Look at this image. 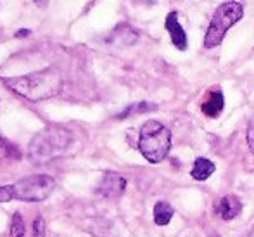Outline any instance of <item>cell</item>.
<instances>
[{"label": "cell", "instance_id": "6da1fadb", "mask_svg": "<svg viewBox=\"0 0 254 237\" xmlns=\"http://www.w3.org/2000/svg\"><path fill=\"white\" fill-rule=\"evenodd\" d=\"M2 81L7 88H10L17 95L24 97V99L31 100V102L47 100L51 97H56L63 90L64 85L61 73L57 70H54V68L33 71V73L23 75V77L2 78Z\"/></svg>", "mask_w": 254, "mask_h": 237}, {"label": "cell", "instance_id": "7a4b0ae2", "mask_svg": "<svg viewBox=\"0 0 254 237\" xmlns=\"http://www.w3.org/2000/svg\"><path fill=\"white\" fill-rule=\"evenodd\" d=\"M71 142H73V135L69 130L61 127H47L31 139L28 156L31 163L45 164L63 156L69 149Z\"/></svg>", "mask_w": 254, "mask_h": 237}, {"label": "cell", "instance_id": "3957f363", "mask_svg": "<svg viewBox=\"0 0 254 237\" xmlns=\"http://www.w3.org/2000/svg\"><path fill=\"white\" fill-rule=\"evenodd\" d=\"M138 149L149 163H161L171 149V132L156 120L145 121L138 135Z\"/></svg>", "mask_w": 254, "mask_h": 237}, {"label": "cell", "instance_id": "277c9868", "mask_svg": "<svg viewBox=\"0 0 254 237\" xmlns=\"http://www.w3.org/2000/svg\"><path fill=\"white\" fill-rule=\"evenodd\" d=\"M244 16V9L239 2H227L221 3L220 7L214 12L213 19L209 23V28L206 31V37H204V47L213 49L223 42L227 31L234 26L235 23L242 19Z\"/></svg>", "mask_w": 254, "mask_h": 237}, {"label": "cell", "instance_id": "5b68a950", "mask_svg": "<svg viewBox=\"0 0 254 237\" xmlns=\"http://www.w3.org/2000/svg\"><path fill=\"white\" fill-rule=\"evenodd\" d=\"M56 182L49 175H30L16 184H12L14 199L26 201V203H38V201L47 199L52 194Z\"/></svg>", "mask_w": 254, "mask_h": 237}, {"label": "cell", "instance_id": "8992f818", "mask_svg": "<svg viewBox=\"0 0 254 237\" xmlns=\"http://www.w3.org/2000/svg\"><path fill=\"white\" fill-rule=\"evenodd\" d=\"M125 189H127L125 177H121L120 173H114V171H107L102 177L97 190L102 197H120L125 192Z\"/></svg>", "mask_w": 254, "mask_h": 237}, {"label": "cell", "instance_id": "52a82bcc", "mask_svg": "<svg viewBox=\"0 0 254 237\" xmlns=\"http://www.w3.org/2000/svg\"><path fill=\"white\" fill-rule=\"evenodd\" d=\"M164 26H166L168 33H170L171 37V42H173V45L177 47L178 50H185L189 45L187 42V33H185V30L182 28L180 21H178V12H170L166 16V23H164Z\"/></svg>", "mask_w": 254, "mask_h": 237}, {"label": "cell", "instance_id": "ba28073f", "mask_svg": "<svg viewBox=\"0 0 254 237\" xmlns=\"http://www.w3.org/2000/svg\"><path fill=\"white\" fill-rule=\"evenodd\" d=\"M242 211V203L239 201L237 196H223L220 199V203L216 204V215L223 220H232Z\"/></svg>", "mask_w": 254, "mask_h": 237}, {"label": "cell", "instance_id": "9c48e42d", "mask_svg": "<svg viewBox=\"0 0 254 237\" xmlns=\"http://www.w3.org/2000/svg\"><path fill=\"white\" fill-rule=\"evenodd\" d=\"M225 106V99L221 92H211L209 97L202 102V113L209 118H216L221 114Z\"/></svg>", "mask_w": 254, "mask_h": 237}, {"label": "cell", "instance_id": "30bf717a", "mask_svg": "<svg viewBox=\"0 0 254 237\" xmlns=\"http://www.w3.org/2000/svg\"><path fill=\"white\" fill-rule=\"evenodd\" d=\"M213 173H214V163H211L209 159H206V158H197V159L194 161V166H192V171H190L192 178H195V180H199V182H204Z\"/></svg>", "mask_w": 254, "mask_h": 237}, {"label": "cell", "instance_id": "8fae6325", "mask_svg": "<svg viewBox=\"0 0 254 237\" xmlns=\"http://www.w3.org/2000/svg\"><path fill=\"white\" fill-rule=\"evenodd\" d=\"M173 208L170 206L168 203H164V201H159V203H156V206H154V222H156V225H159V227H164V225L170 224V220L173 218Z\"/></svg>", "mask_w": 254, "mask_h": 237}, {"label": "cell", "instance_id": "7c38bea8", "mask_svg": "<svg viewBox=\"0 0 254 237\" xmlns=\"http://www.w3.org/2000/svg\"><path fill=\"white\" fill-rule=\"evenodd\" d=\"M26 227H24V218L21 217V213H14L12 220H10V237H24Z\"/></svg>", "mask_w": 254, "mask_h": 237}, {"label": "cell", "instance_id": "4fadbf2b", "mask_svg": "<svg viewBox=\"0 0 254 237\" xmlns=\"http://www.w3.org/2000/svg\"><path fill=\"white\" fill-rule=\"evenodd\" d=\"M152 109H156V106H152V104H147V102L133 104V106L128 107L125 113H121L120 118H127V116H130L131 113H144V111H152Z\"/></svg>", "mask_w": 254, "mask_h": 237}, {"label": "cell", "instance_id": "5bb4252c", "mask_svg": "<svg viewBox=\"0 0 254 237\" xmlns=\"http://www.w3.org/2000/svg\"><path fill=\"white\" fill-rule=\"evenodd\" d=\"M33 237H45V222L42 217H37L33 222Z\"/></svg>", "mask_w": 254, "mask_h": 237}, {"label": "cell", "instance_id": "9a60e30c", "mask_svg": "<svg viewBox=\"0 0 254 237\" xmlns=\"http://www.w3.org/2000/svg\"><path fill=\"white\" fill-rule=\"evenodd\" d=\"M10 199H14L12 185H0V203H7Z\"/></svg>", "mask_w": 254, "mask_h": 237}, {"label": "cell", "instance_id": "2e32d148", "mask_svg": "<svg viewBox=\"0 0 254 237\" xmlns=\"http://www.w3.org/2000/svg\"><path fill=\"white\" fill-rule=\"evenodd\" d=\"M248 144H249V147H251V151L254 153V118L251 120L249 128H248Z\"/></svg>", "mask_w": 254, "mask_h": 237}, {"label": "cell", "instance_id": "e0dca14e", "mask_svg": "<svg viewBox=\"0 0 254 237\" xmlns=\"http://www.w3.org/2000/svg\"><path fill=\"white\" fill-rule=\"evenodd\" d=\"M28 35H30V30H19L16 33V37L17 38H23V37H28Z\"/></svg>", "mask_w": 254, "mask_h": 237}, {"label": "cell", "instance_id": "ac0fdd59", "mask_svg": "<svg viewBox=\"0 0 254 237\" xmlns=\"http://www.w3.org/2000/svg\"><path fill=\"white\" fill-rule=\"evenodd\" d=\"M246 237H254V227L248 232V234H246Z\"/></svg>", "mask_w": 254, "mask_h": 237}, {"label": "cell", "instance_id": "d6986e66", "mask_svg": "<svg viewBox=\"0 0 254 237\" xmlns=\"http://www.w3.org/2000/svg\"><path fill=\"white\" fill-rule=\"evenodd\" d=\"M35 3H38V5H45V0H35Z\"/></svg>", "mask_w": 254, "mask_h": 237}, {"label": "cell", "instance_id": "ffe728a7", "mask_svg": "<svg viewBox=\"0 0 254 237\" xmlns=\"http://www.w3.org/2000/svg\"><path fill=\"white\" fill-rule=\"evenodd\" d=\"M2 146H3V141H2V137H0V149H2Z\"/></svg>", "mask_w": 254, "mask_h": 237}]
</instances>
